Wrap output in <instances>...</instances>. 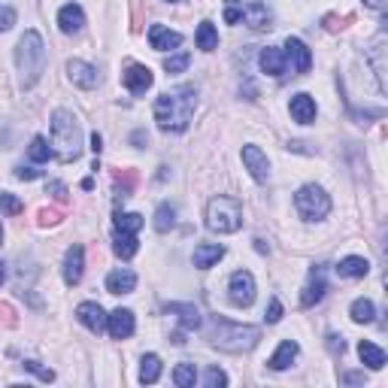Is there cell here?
Here are the masks:
<instances>
[{
	"mask_svg": "<svg viewBox=\"0 0 388 388\" xmlns=\"http://www.w3.org/2000/svg\"><path fill=\"white\" fill-rule=\"evenodd\" d=\"M197 91L194 85H182L176 91H167L155 100V122L164 134H182L194 119Z\"/></svg>",
	"mask_w": 388,
	"mask_h": 388,
	"instance_id": "1",
	"label": "cell"
},
{
	"mask_svg": "<svg viewBox=\"0 0 388 388\" xmlns=\"http://www.w3.org/2000/svg\"><path fill=\"white\" fill-rule=\"evenodd\" d=\"M207 340L216 349H222V352L240 355V352H249V349L258 346L261 328H255V325H237V321H228V319H222V316H209V321H207Z\"/></svg>",
	"mask_w": 388,
	"mask_h": 388,
	"instance_id": "2",
	"label": "cell"
},
{
	"mask_svg": "<svg viewBox=\"0 0 388 388\" xmlns=\"http://www.w3.org/2000/svg\"><path fill=\"white\" fill-rule=\"evenodd\" d=\"M16 67H19V79L21 89H34L36 79L46 70V43L36 31H25V36L16 46Z\"/></svg>",
	"mask_w": 388,
	"mask_h": 388,
	"instance_id": "3",
	"label": "cell"
},
{
	"mask_svg": "<svg viewBox=\"0 0 388 388\" xmlns=\"http://www.w3.org/2000/svg\"><path fill=\"white\" fill-rule=\"evenodd\" d=\"M52 146L58 149L61 161H76L82 152V128H79L76 115L67 109H55L52 113Z\"/></svg>",
	"mask_w": 388,
	"mask_h": 388,
	"instance_id": "4",
	"label": "cell"
},
{
	"mask_svg": "<svg viewBox=\"0 0 388 388\" xmlns=\"http://www.w3.org/2000/svg\"><path fill=\"white\" fill-rule=\"evenodd\" d=\"M243 225V207L237 197L218 194L207 203V228L216 233H233Z\"/></svg>",
	"mask_w": 388,
	"mask_h": 388,
	"instance_id": "5",
	"label": "cell"
},
{
	"mask_svg": "<svg viewBox=\"0 0 388 388\" xmlns=\"http://www.w3.org/2000/svg\"><path fill=\"white\" fill-rule=\"evenodd\" d=\"M295 207L300 212V218H306V222H321V218L331 212V197L325 194L321 185H304L295 194Z\"/></svg>",
	"mask_w": 388,
	"mask_h": 388,
	"instance_id": "6",
	"label": "cell"
},
{
	"mask_svg": "<svg viewBox=\"0 0 388 388\" xmlns=\"http://www.w3.org/2000/svg\"><path fill=\"white\" fill-rule=\"evenodd\" d=\"M282 55H285V67H288L291 76H300V73H306V70L312 67L310 49H306V43L297 40V36H288V40H285Z\"/></svg>",
	"mask_w": 388,
	"mask_h": 388,
	"instance_id": "7",
	"label": "cell"
},
{
	"mask_svg": "<svg viewBox=\"0 0 388 388\" xmlns=\"http://www.w3.org/2000/svg\"><path fill=\"white\" fill-rule=\"evenodd\" d=\"M228 297L233 306H252L255 300V276L249 270H237L228 282Z\"/></svg>",
	"mask_w": 388,
	"mask_h": 388,
	"instance_id": "8",
	"label": "cell"
},
{
	"mask_svg": "<svg viewBox=\"0 0 388 388\" xmlns=\"http://www.w3.org/2000/svg\"><path fill=\"white\" fill-rule=\"evenodd\" d=\"M325 295H328V273H325V264H316V267H310V279H306V285H304L300 306L310 310V306H316Z\"/></svg>",
	"mask_w": 388,
	"mask_h": 388,
	"instance_id": "9",
	"label": "cell"
},
{
	"mask_svg": "<svg viewBox=\"0 0 388 388\" xmlns=\"http://www.w3.org/2000/svg\"><path fill=\"white\" fill-rule=\"evenodd\" d=\"M122 82L130 94H146L152 89V82H155V76H152V70L146 64H128L122 73Z\"/></svg>",
	"mask_w": 388,
	"mask_h": 388,
	"instance_id": "10",
	"label": "cell"
},
{
	"mask_svg": "<svg viewBox=\"0 0 388 388\" xmlns=\"http://www.w3.org/2000/svg\"><path fill=\"white\" fill-rule=\"evenodd\" d=\"M67 76H70V82H73V85H79V89H85V91L98 89V82H100L98 67H91L89 61H79V58L67 61Z\"/></svg>",
	"mask_w": 388,
	"mask_h": 388,
	"instance_id": "11",
	"label": "cell"
},
{
	"mask_svg": "<svg viewBox=\"0 0 388 388\" xmlns=\"http://www.w3.org/2000/svg\"><path fill=\"white\" fill-rule=\"evenodd\" d=\"M243 19L252 31H270L273 27V12L267 10L264 0H249L243 6Z\"/></svg>",
	"mask_w": 388,
	"mask_h": 388,
	"instance_id": "12",
	"label": "cell"
},
{
	"mask_svg": "<svg viewBox=\"0 0 388 388\" xmlns=\"http://www.w3.org/2000/svg\"><path fill=\"white\" fill-rule=\"evenodd\" d=\"M243 164H246V170L252 173V179L255 182H264L270 179V164H267V155L258 149V146H243Z\"/></svg>",
	"mask_w": 388,
	"mask_h": 388,
	"instance_id": "13",
	"label": "cell"
},
{
	"mask_svg": "<svg viewBox=\"0 0 388 388\" xmlns=\"http://www.w3.org/2000/svg\"><path fill=\"white\" fill-rule=\"evenodd\" d=\"M137 321H134V312L130 310H113L106 316V331L113 340H128L130 334H134Z\"/></svg>",
	"mask_w": 388,
	"mask_h": 388,
	"instance_id": "14",
	"label": "cell"
},
{
	"mask_svg": "<svg viewBox=\"0 0 388 388\" xmlns=\"http://www.w3.org/2000/svg\"><path fill=\"white\" fill-rule=\"evenodd\" d=\"M76 319L82 321L89 331H94V334H100V331L106 328V312H104V306H100V304H91V300H85V304L76 306Z\"/></svg>",
	"mask_w": 388,
	"mask_h": 388,
	"instance_id": "15",
	"label": "cell"
},
{
	"mask_svg": "<svg viewBox=\"0 0 388 388\" xmlns=\"http://www.w3.org/2000/svg\"><path fill=\"white\" fill-rule=\"evenodd\" d=\"M82 270H85L82 246H70L67 255H64V282H67V285H79V282H82Z\"/></svg>",
	"mask_w": 388,
	"mask_h": 388,
	"instance_id": "16",
	"label": "cell"
},
{
	"mask_svg": "<svg viewBox=\"0 0 388 388\" xmlns=\"http://www.w3.org/2000/svg\"><path fill=\"white\" fill-rule=\"evenodd\" d=\"M149 43L155 52H167V49H179L182 46V34L179 31H170L164 25H152L149 27Z\"/></svg>",
	"mask_w": 388,
	"mask_h": 388,
	"instance_id": "17",
	"label": "cell"
},
{
	"mask_svg": "<svg viewBox=\"0 0 388 388\" xmlns=\"http://www.w3.org/2000/svg\"><path fill=\"white\" fill-rule=\"evenodd\" d=\"M288 113L297 124H312L316 122V100H312L310 94H295L288 104Z\"/></svg>",
	"mask_w": 388,
	"mask_h": 388,
	"instance_id": "18",
	"label": "cell"
},
{
	"mask_svg": "<svg viewBox=\"0 0 388 388\" xmlns=\"http://www.w3.org/2000/svg\"><path fill=\"white\" fill-rule=\"evenodd\" d=\"M137 288V273L128 267L122 270H113V273L106 276V291L109 295H130V291Z\"/></svg>",
	"mask_w": 388,
	"mask_h": 388,
	"instance_id": "19",
	"label": "cell"
},
{
	"mask_svg": "<svg viewBox=\"0 0 388 388\" xmlns=\"http://www.w3.org/2000/svg\"><path fill=\"white\" fill-rule=\"evenodd\" d=\"M258 64H261V70H264L267 76H273V79H282L285 73H288V67H285L282 49H261Z\"/></svg>",
	"mask_w": 388,
	"mask_h": 388,
	"instance_id": "20",
	"label": "cell"
},
{
	"mask_svg": "<svg viewBox=\"0 0 388 388\" xmlns=\"http://www.w3.org/2000/svg\"><path fill=\"white\" fill-rule=\"evenodd\" d=\"M82 25H85L82 6H76V3L61 6V12H58V27H61L64 34H79L82 31Z\"/></svg>",
	"mask_w": 388,
	"mask_h": 388,
	"instance_id": "21",
	"label": "cell"
},
{
	"mask_svg": "<svg viewBox=\"0 0 388 388\" xmlns=\"http://www.w3.org/2000/svg\"><path fill=\"white\" fill-rule=\"evenodd\" d=\"M222 258H225V246H218V243H201L194 249V255H192V261H194L197 270H209L212 264H218Z\"/></svg>",
	"mask_w": 388,
	"mask_h": 388,
	"instance_id": "22",
	"label": "cell"
},
{
	"mask_svg": "<svg viewBox=\"0 0 388 388\" xmlns=\"http://www.w3.org/2000/svg\"><path fill=\"white\" fill-rule=\"evenodd\" d=\"M164 310L179 316V325L185 328V331H197V328H201V312H197L194 304H167Z\"/></svg>",
	"mask_w": 388,
	"mask_h": 388,
	"instance_id": "23",
	"label": "cell"
},
{
	"mask_svg": "<svg viewBox=\"0 0 388 388\" xmlns=\"http://www.w3.org/2000/svg\"><path fill=\"white\" fill-rule=\"evenodd\" d=\"M370 61H373V70H376V79H379V89H388V79H385V34H379L376 40L370 43Z\"/></svg>",
	"mask_w": 388,
	"mask_h": 388,
	"instance_id": "24",
	"label": "cell"
},
{
	"mask_svg": "<svg viewBox=\"0 0 388 388\" xmlns=\"http://www.w3.org/2000/svg\"><path fill=\"white\" fill-rule=\"evenodd\" d=\"M297 352H300V346L295 340H282L279 343V349L273 352V358H270V370H288L291 367V361L297 358Z\"/></svg>",
	"mask_w": 388,
	"mask_h": 388,
	"instance_id": "25",
	"label": "cell"
},
{
	"mask_svg": "<svg viewBox=\"0 0 388 388\" xmlns=\"http://www.w3.org/2000/svg\"><path fill=\"white\" fill-rule=\"evenodd\" d=\"M336 273L346 276V279H364L370 273V261L367 258H358V255H349L336 264Z\"/></svg>",
	"mask_w": 388,
	"mask_h": 388,
	"instance_id": "26",
	"label": "cell"
},
{
	"mask_svg": "<svg viewBox=\"0 0 388 388\" xmlns=\"http://www.w3.org/2000/svg\"><path fill=\"white\" fill-rule=\"evenodd\" d=\"M113 249L115 255H119L122 261H130L137 255V249H140V243H137V233L130 231H115L113 233Z\"/></svg>",
	"mask_w": 388,
	"mask_h": 388,
	"instance_id": "27",
	"label": "cell"
},
{
	"mask_svg": "<svg viewBox=\"0 0 388 388\" xmlns=\"http://www.w3.org/2000/svg\"><path fill=\"white\" fill-rule=\"evenodd\" d=\"M358 355H361V361L367 364L370 370H383V367H385V352L376 346V343L361 340V346H358Z\"/></svg>",
	"mask_w": 388,
	"mask_h": 388,
	"instance_id": "28",
	"label": "cell"
},
{
	"mask_svg": "<svg viewBox=\"0 0 388 388\" xmlns=\"http://www.w3.org/2000/svg\"><path fill=\"white\" fill-rule=\"evenodd\" d=\"M161 379V358L158 355H143V361H140V383L143 385H152V383H158Z\"/></svg>",
	"mask_w": 388,
	"mask_h": 388,
	"instance_id": "29",
	"label": "cell"
},
{
	"mask_svg": "<svg viewBox=\"0 0 388 388\" xmlns=\"http://www.w3.org/2000/svg\"><path fill=\"white\" fill-rule=\"evenodd\" d=\"M197 49H203V52L218 49V31L212 21H201V27H197Z\"/></svg>",
	"mask_w": 388,
	"mask_h": 388,
	"instance_id": "30",
	"label": "cell"
},
{
	"mask_svg": "<svg viewBox=\"0 0 388 388\" xmlns=\"http://www.w3.org/2000/svg\"><path fill=\"white\" fill-rule=\"evenodd\" d=\"M173 225H176V207H173V203H161V207L155 209V231L167 233Z\"/></svg>",
	"mask_w": 388,
	"mask_h": 388,
	"instance_id": "31",
	"label": "cell"
},
{
	"mask_svg": "<svg viewBox=\"0 0 388 388\" xmlns=\"http://www.w3.org/2000/svg\"><path fill=\"white\" fill-rule=\"evenodd\" d=\"M373 319H376V306H373V300L358 297L352 304V321H358V325H370Z\"/></svg>",
	"mask_w": 388,
	"mask_h": 388,
	"instance_id": "32",
	"label": "cell"
},
{
	"mask_svg": "<svg viewBox=\"0 0 388 388\" xmlns=\"http://www.w3.org/2000/svg\"><path fill=\"white\" fill-rule=\"evenodd\" d=\"M27 158H31L34 164H43V161L52 158V146H49L46 137H34L31 146H27Z\"/></svg>",
	"mask_w": 388,
	"mask_h": 388,
	"instance_id": "33",
	"label": "cell"
},
{
	"mask_svg": "<svg viewBox=\"0 0 388 388\" xmlns=\"http://www.w3.org/2000/svg\"><path fill=\"white\" fill-rule=\"evenodd\" d=\"M173 383H176L179 388H192L197 383V367H194L192 361L176 364V370H173Z\"/></svg>",
	"mask_w": 388,
	"mask_h": 388,
	"instance_id": "34",
	"label": "cell"
},
{
	"mask_svg": "<svg viewBox=\"0 0 388 388\" xmlns=\"http://www.w3.org/2000/svg\"><path fill=\"white\" fill-rule=\"evenodd\" d=\"M134 185H137V173L134 170H122V173H115V197H130V192H134Z\"/></svg>",
	"mask_w": 388,
	"mask_h": 388,
	"instance_id": "35",
	"label": "cell"
},
{
	"mask_svg": "<svg viewBox=\"0 0 388 388\" xmlns=\"http://www.w3.org/2000/svg\"><path fill=\"white\" fill-rule=\"evenodd\" d=\"M140 228H143V216H140V212H119V216H115V231L137 233Z\"/></svg>",
	"mask_w": 388,
	"mask_h": 388,
	"instance_id": "36",
	"label": "cell"
},
{
	"mask_svg": "<svg viewBox=\"0 0 388 388\" xmlns=\"http://www.w3.org/2000/svg\"><path fill=\"white\" fill-rule=\"evenodd\" d=\"M188 64H192V55H188V52L164 58V70L167 73H182V70H188Z\"/></svg>",
	"mask_w": 388,
	"mask_h": 388,
	"instance_id": "37",
	"label": "cell"
},
{
	"mask_svg": "<svg viewBox=\"0 0 388 388\" xmlns=\"http://www.w3.org/2000/svg\"><path fill=\"white\" fill-rule=\"evenodd\" d=\"M352 21H355V16H352V12H346V16H325V19H321V25H325V31H343V27H349V25H352Z\"/></svg>",
	"mask_w": 388,
	"mask_h": 388,
	"instance_id": "38",
	"label": "cell"
},
{
	"mask_svg": "<svg viewBox=\"0 0 388 388\" xmlns=\"http://www.w3.org/2000/svg\"><path fill=\"white\" fill-rule=\"evenodd\" d=\"M203 385L207 388H225L228 385V373H225L222 367H209L207 373H203Z\"/></svg>",
	"mask_w": 388,
	"mask_h": 388,
	"instance_id": "39",
	"label": "cell"
},
{
	"mask_svg": "<svg viewBox=\"0 0 388 388\" xmlns=\"http://www.w3.org/2000/svg\"><path fill=\"white\" fill-rule=\"evenodd\" d=\"M225 21L240 25L243 21V0H225Z\"/></svg>",
	"mask_w": 388,
	"mask_h": 388,
	"instance_id": "40",
	"label": "cell"
},
{
	"mask_svg": "<svg viewBox=\"0 0 388 388\" xmlns=\"http://www.w3.org/2000/svg\"><path fill=\"white\" fill-rule=\"evenodd\" d=\"M64 218V212L61 209H55V207H46V209H40V218H36V225L40 228H55L58 222Z\"/></svg>",
	"mask_w": 388,
	"mask_h": 388,
	"instance_id": "41",
	"label": "cell"
},
{
	"mask_svg": "<svg viewBox=\"0 0 388 388\" xmlns=\"http://www.w3.org/2000/svg\"><path fill=\"white\" fill-rule=\"evenodd\" d=\"M0 207H3V212H6V216H19V212L25 209V203H21L16 194L3 192V194H0Z\"/></svg>",
	"mask_w": 388,
	"mask_h": 388,
	"instance_id": "42",
	"label": "cell"
},
{
	"mask_svg": "<svg viewBox=\"0 0 388 388\" xmlns=\"http://www.w3.org/2000/svg\"><path fill=\"white\" fill-rule=\"evenodd\" d=\"M25 370H31L34 376H40L43 383H55V370H49V367H40L36 361H25Z\"/></svg>",
	"mask_w": 388,
	"mask_h": 388,
	"instance_id": "43",
	"label": "cell"
},
{
	"mask_svg": "<svg viewBox=\"0 0 388 388\" xmlns=\"http://www.w3.org/2000/svg\"><path fill=\"white\" fill-rule=\"evenodd\" d=\"M0 325H3V328H16L19 325L16 310H12L10 304H0Z\"/></svg>",
	"mask_w": 388,
	"mask_h": 388,
	"instance_id": "44",
	"label": "cell"
},
{
	"mask_svg": "<svg viewBox=\"0 0 388 388\" xmlns=\"http://www.w3.org/2000/svg\"><path fill=\"white\" fill-rule=\"evenodd\" d=\"M12 25H16V10L12 6H0V34L10 31Z\"/></svg>",
	"mask_w": 388,
	"mask_h": 388,
	"instance_id": "45",
	"label": "cell"
},
{
	"mask_svg": "<svg viewBox=\"0 0 388 388\" xmlns=\"http://www.w3.org/2000/svg\"><path fill=\"white\" fill-rule=\"evenodd\" d=\"M264 319L270 321V325H276V321L282 319V304H279V297H273V300H270V306H267Z\"/></svg>",
	"mask_w": 388,
	"mask_h": 388,
	"instance_id": "46",
	"label": "cell"
},
{
	"mask_svg": "<svg viewBox=\"0 0 388 388\" xmlns=\"http://www.w3.org/2000/svg\"><path fill=\"white\" fill-rule=\"evenodd\" d=\"M46 192L52 194L58 203H67V185H64V182H49V188H46Z\"/></svg>",
	"mask_w": 388,
	"mask_h": 388,
	"instance_id": "47",
	"label": "cell"
},
{
	"mask_svg": "<svg viewBox=\"0 0 388 388\" xmlns=\"http://www.w3.org/2000/svg\"><path fill=\"white\" fill-rule=\"evenodd\" d=\"M328 349H331V355H343L346 352V343H343L340 334H328Z\"/></svg>",
	"mask_w": 388,
	"mask_h": 388,
	"instance_id": "48",
	"label": "cell"
},
{
	"mask_svg": "<svg viewBox=\"0 0 388 388\" xmlns=\"http://www.w3.org/2000/svg\"><path fill=\"white\" fill-rule=\"evenodd\" d=\"M130 10H134V19H130V31L140 34L143 31V16H140V0H130Z\"/></svg>",
	"mask_w": 388,
	"mask_h": 388,
	"instance_id": "49",
	"label": "cell"
},
{
	"mask_svg": "<svg viewBox=\"0 0 388 388\" xmlns=\"http://www.w3.org/2000/svg\"><path fill=\"white\" fill-rule=\"evenodd\" d=\"M16 176L25 179V182H31V179L40 176V170H34V167H25V164H21V167H16Z\"/></svg>",
	"mask_w": 388,
	"mask_h": 388,
	"instance_id": "50",
	"label": "cell"
},
{
	"mask_svg": "<svg viewBox=\"0 0 388 388\" xmlns=\"http://www.w3.org/2000/svg\"><path fill=\"white\" fill-rule=\"evenodd\" d=\"M340 383H346V385H361V383H364V373H343Z\"/></svg>",
	"mask_w": 388,
	"mask_h": 388,
	"instance_id": "51",
	"label": "cell"
},
{
	"mask_svg": "<svg viewBox=\"0 0 388 388\" xmlns=\"http://www.w3.org/2000/svg\"><path fill=\"white\" fill-rule=\"evenodd\" d=\"M100 149H104V137L94 130V134H91V152H94V155H100Z\"/></svg>",
	"mask_w": 388,
	"mask_h": 388,
	"instance_id": "52",
	"label": "cell"
},
{
	"mask_svg": "<svg viewBox=\"0 0 388 388\" xmlns=\"http://www.w3.org/2000/svg\"><path fill=\"white\" fill-rule=\"evenodd\" d=\"M130 143H134V146H140V149H143V143H146V130H134V137H130Z\"/></svg>",
	"mask_w": 388,
	"mask_h": 388,
	"instance_id": "53",
	"label": "cell"
},
{
	"mask_svg": "<svg viewBox=\"0 0 388 388\" xmlns=\"http://www.w3.org/2000/svg\"><path fill=\"white\" fill-rule=\"evenodd\" d=\"M364 3H367L370 10H376V12H383V10H385V0H364Z\"/></svg>",
	"mask_w": 388,
	"mask_h": 388,
	"instance_id": "54",
	"label": "cell"
},
{
	"mask_svg": "<svg viewBox=\"0 0 388 388\" xmlns=\"http://www.w3.org/2000/svg\"><path fill=\"white\" fill-rule=\"evenodd\" d=\"M3 279H6V270H3V264H0V285H3Z\"/></svg>",
	"mask_w": 388,
	"mask_h": 388,
	"instance_id": "55",
	"label": "cell"
},
{
	"mask_svg": "<svg viewBox=\"0 0 388 388\" xmlns=\"http://www.w3.org/2000/svg\"><path fill=\"white\" fill-rule=\"evenodd\" d=\"M0 243H3V225H0Z\"/></svg>",
	"mask_w": 388,
	"mask_h": 388,
	"instance_id": "56",
	"label": "cell"
},
{
	"mask_svg": "<svg viewBox=\"0 0 388 388\" xmlns=\"http://www.w3.org/2000/svg\"><path fill=\"white\" fill-rule=\"evenodd\" d=\"M170 3H179V0H170Z\"/></svg>",
	"mask_w": 388,
	"mask_h": 388,
	"instance_id": "57",
	"label": "cell"
}]
</instances>
